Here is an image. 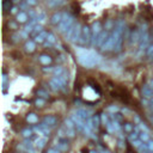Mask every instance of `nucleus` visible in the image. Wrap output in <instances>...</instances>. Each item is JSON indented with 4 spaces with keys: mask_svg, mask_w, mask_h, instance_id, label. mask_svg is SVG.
<instances>
[{
    "mask_svg": "<svg viewBox=\"0 0 153 153\" xmlns=\"http://www.w3.org/2000/svg\"><path fill=\"white\" fill-rule=\"evenodd\" d=\"M81 31H83V28L80 26L79 23H75L68 31L65 34V37L67 40H70L71 42H79L80 36H81Z\"/></svg>",
    "mask_w": 153,
    "mask_h": 153,
    "instance_id": "obj_1",
    "label": "nucleus"
},
{
    "mask_svg": "<svg viewBox=\"0 0 153 153\" xmlns=\"http://www.w3.org/2000/svg\"><path fill=\"white\" fill-rule=\"evenodd\" d=\"M107 128H108V131H109V132L115 133V131H114V126H112V122H109V123L107 125Z\"/></svg>",
    "mask_w": 153,
    "mask_h": 153,
    "instance_id": "obj_38",
    "label": "nucleus"
},
{
    "mask_svg": "<svg viewBox=\"0 0 153 153\" xmlns=\"http://www.w3.org/2000/svg\"><path fill=\"white\" fill-rule=\"evenodd\" d=\"M92 123H94V128H95V131H96V129H98V127H99V125H101V118H99V116H98V115L92 116Z\"/></svg>",
    "mask_w": 153,
    "mask_h": 153,
    "instance_id": "obj_27",
    "label": "nucleus"
},
{
    "mask_svg": "<svg viewBox=\"0 0 153 153\" xmlns=\"http://www.w3.org/2000/svg\"><path fill=\"white\" fill-rule=\"evenodd\" d=\"M11 7V3H10V0H5L4 1V11H9Z\"/></svg>",
    "mask_w": 153,
    "mask_h": 153,
    "instance_id": "obj_34",
    "label": "nucleus"
},
{
    "mask_svg": "<svg viewBox=\"0 0 153 153\" xmlns=\"http://www.w3.org/2000/svg\"><path fill=\"white\" fill-rule=\"evenodd\" d=\"M22 135L24 136V139H30V136L33 135V129L30 128H25L22 131Z\"/></svg>",
    "mask_w": 153,
    "mask_h": 153,
    "instance_id": "obj_29",
    "label": "nucleus"
},
{
    "mask_svg": "<svg viewBox=\"0 0 153 153\" xmlns=\"http://www.w3.org/2000/svg\"><path fill=\"white\" fill-rule=\"evenodd\" d=\"M65 128L66 129H75V125H74V122L71 117L65 121Z\"/></svg>",
    "mask_w": 153,
    "mask_h": 153,
    "instance_id": "obj_23",
    "label": "nucleus"
},
{
    "mask_svg": "<svg viewBox=\"0 0 153 153\" xmlns=\"http://www.w3.org/2000/svg\"><path fill=\"white\" fill-rule=\"evenodd\" d=\"M41 33H43V26H42L41 24H38V25H36V26L34 28V30H33V33H31V34L36 37V36H37V35H40Z\"/></svg>",
    "mask_w": 153,
    "mask_h": 153,
    "instance_id": "obj_28",
    "label": "nucleus"
},
{
    "mask_svg": "<svg viewBox=\"0 0 153 153\" xmlns=\"http://www.w3.org/2000/svg\"><path fill=\"white\" fill-rule=\"evenodd\" d=\"M151 121H152V122H153V117H151Z\"/></svg>",
    "mask_w": 153,
    "mask_h": 153,
    "instance_id": "obj_46",
    "label": "nucleus"
},
{
    "mask_svg": "<svg viewBox=\"0 0 153 153\" xmlns=\"http://www.w3.org/2000/svg\"><path fill=\"white\" fill-rule=\"evenodd\" d=\"M91 31H92V36H91V46H97L98 36L102 33L101 23L99 22H95L94 25H92V29H91Z\"/></svg>",
    "mask_w": 153,
    "mask_h": 153,
    "instance_id": "obj_3",
    "label": "nucleus"
},
{
    "mask_svg": "<svg viewBox=\"0 0 153 153\" xmlns=\"http://www.w3.org/2000/svg\"><path fill=\"white\" fill-rule=\"evenodd\" d=\"M139 139L142 141V142H148L151 139H149V135H148V132H141L140 134H139Z\"/></svg>",
    "mask_w": 153,
    "mask_h": 153,
    "instance_id": "obj_26",
    "label": "nucleus"
},
{
    "mask_svg": "<svg viewBox=\"0 0 153 153\" xmlns=\"http://www.w3.org/2000/svg\"><path fill=\"white\" fill-rule=\"evenodd\" d=\"M46 104V99H43V98H36V101H35V105L36 107H38V108H42L43 105Z\"/></svg>",
    "mask_w": 153,
    "mask_h": 153,
    "instance_id": "obj_32",
    "label": "nucleus"
},
{
    "mask_svg": "<svg viewBox=\"0 0 153 153\" xmlns=\"http://www.w3.org/2000/svg\"><path fill=\"white\" fill-rule=\"evenodd\" d=\"M102 123H105V125H108L109 123V118H108V115L107 114H102Z\"/></svg>",
    "mask_w": 153,
    "mask_h": 153,
    "instance_id": "obj_35",
    "label": "nucleus"
},
{
    "mask_svg": "<svg viewBox=\"0 0 153 153\" xmlns=\"http://www.w3.org/2000/svg\"><path fill=\"white\" fill-rule=\"evenodd\" d=\"M111 122H112V126H114V131H115V132H120V131H121L120 122H116V121H111Z\"/></svg>",
    "mask_w": 153,
    "mask_h": 153,
    "instance_id": "obj_33",
    "label": "nucleus"
},
{
    "mask_svg": "<svg viewBox=\"0 0 153 153\" xmlns=\"http://www.w3.org/2000/svg\"><path fill=\"white\" fill-rule=\"evenodd\" d=\"M16 12H17V7H13L12 9V13H16Z\"/></svg>",
    "mask_w": 153,
    "mask_h": 153,
    "instance_id": "obj_44",
    "label": "nucleus"
},
{
    "mask_svg": "<svg viewBox=\"0 0 153 153\" xmlns=\"http://www.w3.org/2000/svg\"><path fill=\"white\" fill-rule=\"evenodd\" d=\"M36 95H37V97H38V98H43V99L49 98V94L47 92L46 90H43V88L37 90V91H36Z\"/></svg>",
    "mask_w": 153,
    "mask_h": 153,
    "instance_id": "obj_18",
    "label": "nucleus"
},
{
    "mask_svg": "<svg viewBox=\"0 0 153 153\" xmlns=\"http://www.w3.org/2000/svg\"><path fill=\"white\" fill-rule=\"evenodd\" d=\"M138 139H139V134H138L136 132H133V133H131V134H129V136H128V140H129L132 144H133L134 141H136Z\"/></svg>",
    "mask_w": 153,
    "mask_h": 153,
    "instance_id": "obj_31",
    "label": "nucleus"
},
{
    "mask_svg": "<svg viewBox=\"0 0 153 153\" xmlns=\"http://www.w3.org/2000/svg\"><path fill=\"white\" fill-rule=\"evenodd\" d=\"M109 36H110V34H109L108 30H105V31H102V33L99 34V36H98L97 46H98V47H103V46H104V43L108 41Z\"/></svg>",
    "mask_w": 153,
    "mask_h": 153,
    "instance_id": "obj_8",
    "label": "nucleus"
},
{
    "mask_svg": "<svg viewBox=\"0 0 153 153\" xmlns=\"http://www.w3.org/2000/svg\"><path fill=\"white\" fill-rule=\"evenodd\" d=\"M35 19L37 20V24H41V25H42V23L46 22V15H44V13H38V15L35 17Z\"/></svg>",
    "mask_w": 153,
    "mask_h": 153,
    "instance_id": "obj_30",
    "label": "nucleus"
},
{
    "mask_svg": "<svg viewBox=\"0 0 153 153\" xmlns=\"http://www.w3.org/2000/svg\"><path fill=\"white\" fill-rule=\"evenodd\" d=\"M49 85H50V87H51V90L53 91H59V90H65V87L62 86V84H61L55 77L49 81Z\"/></svg>",
    "mask_w": 153,
    "mask_h": 153,
    "instance_id": "obj_10",
    "label": "nucleus"
},
{
    "mask_svg": "<svg viewBox=\"0 0 153 153\" xmlns=\"http://www.w3.org/2000/svg\"><path fill=\"white\" fill-rule=\"evenodd\" d=\"M56 148L60 149L61 152H66L70 148V141L67 138H59L57 144H56Z\"/></svg>",
    "mask_w": 153,
    "mask_h": 153,
    "instance_id": "obj_5",
    "label": "nucleus"
},
{
    "mask_svg": "<svg viewBox=\"0 0 153 153\" xmlns=\"http://www.w3.org/2000/svg\"><path fill=\"white\" fill-rule=\"evenodd\" d=\"M111 26H112V22H110V20H109V22H108V24H107V30H109Z\"/></svg>",
    "mask_w": 153,
    "mask_h": 153,
    "instance_id": "obj_43",
    "label": "nucleus"
},
{
    "mask_svg": "<svg viewBox=\"0 0 153 153\" xmlns=\"http://www.w3.org/2000/svg\"><path fill=\"white\" fill-rule=\"evenodd\" d=\"M47 153H62L60 149H57L56 147H53V148H49L48 151H47Z\"/></svg>",
    "mask_w": 153,
    "mask_h": 153,
    "instance_id": "obj_36",
    "label": "nucleus"
},
{
    "mask_svg": "<svg viewBox=\"0 0 153 153\" xmlns=\"http://www.w3.org/2000/svg\"><path fill=\"white\" fill-rule=\"evenodd\" d=\"M25 50L28 53H33L35 50V41H28L25 43Z\"/></svg>",
    "mask_w": 153,
    "mask_h": 153,
    "instance_id": "obj_20",
    "label": "nucleus"
},
{
    "mask_svg": "<svg viewBox=\"0 0 153 153\" xmlns=\"http://www.w3.org/2000/svg\"><path fill=\"white\" fill-rule=\"evenodd\" d=\"M65 72H66V71H65L62 67H61V66H56V67H54L53 74H54V77H59V75H62Z\"/></svg>",
    "mask_w": 153,
    "mask_h": 153,
    "instance_id": "obj_25",
    "label": "nucleus"
},
{
    "mask_svg": "<svg viewBox=\"0 0 153 153\" xmlns=\"http://www.w3.org/2000/svg\"><path fill=\"white\" fill-rule=\"evenodd\" d=\"M71 118H72V120H73V122H74L77 131H78V132H84V128H85V121H84V120H81V118H80L79 116H77L75 114H74V115H72V116H71Z\"/></svg>",
    "mask_w": 153,
    "mask_h": 153,
    "instance_id": "obj_6",
    "label": "nucleus"
},
{
    "mask_svg": "<svg viewBox=\"0 0 153 153\" xmlns=\"http://www.w3.org/2000/svg\"><path fill=\"white\" fill-rule=\"evenodd\" d=\"M134 125H132V123H129V122H126V123L123 125V131L126 132V133H128V134H131V133H133L134 132Z\"/></svg>",
    "mask_w": 153,
    "mask_h": 153,
    "instance_id": "obj_22",
    "label": "nucleus"
},
{
    "mask_svg": "<svg viewBox=\"0 0 153 153\" xmlns=\"http://www.w3.org/2000/svg\"><path fill=\"white\" fill-rule=\"evenodd\" d=\"M147 144V146H148V149H149V152L151 153H153V140L151 139L148 142H146Z\"/></svg>",
    "mask_w": 153,
    "mask_h": 153,
    "instance_id": "obj_37",
    "label": "nucleus"
},
{
    "mask_svg": "<svg viewBox=\"0 0 153 153\" xmlns=\"http://www.w3.org/2000/svg\"><path fill=\"white\" fill-rule=\"evenodd\" d=\"M62 19H64V13L56 12V13H54V15L51 16L50 23H51L53 25H57V24H60L61 22H62Z\"/></svg>",
    "mask_w": 153,
    "mask_h": 153,
    "instance_id": "obj_11",
    "label": "nucleus"
},
{
    "mask_svg": "<svg viewBox=\"0 0 153 153\" xmlns=\"http://www.w3.org/2000/svg\"><path fill=\"white\" fill-rule=\"evenodd\" d=\"M47 1H48V0H47Z\"/></svg>",
    "mask_w": 153,
    "mask_h": 153,
    "instance_id": "obj_48",
    "label": "nucleus"
},
{
    "mask_svg": "<svg viewBox=\"0 0 153 153\" xmlns=\"http://www.w3.org/2000/svg\"><path fill=\"white\" fill-rule=\"evenodd\" d=\"M149 86L153 88V80H151V81H149Z\"/></svg>",
    "mask_w": 153,
    "mask_h": 153,
    "instance_id": "obj_45",
    "label": "nucleus"
},
{
    "mask_svg": "<svg viewBox=\"0 0 153 153\" xmlns=\"http://www.w3.org/2000/svg\"><path fill=\"white\" fill-rule=\"evenodd\" d=\"M91 36H92V31L88 26H84L83 28V31H81V36H80V40H79V43L80 44H88L91 43Z\"/></svg>",
    "mask_w": 153,
    "mask_h": 153,
    "instance_id": "obj_4",
    "label": "nucleus"
},
{
    "mask_svg": "<svg viewBox=\"0 0 153 153\" xmlns=\"http://www.w3.org/2000/svg\"><path fill=\"white\" fill-rule=\"evenodd\" d=\"M43 123H46L49 128L55 127L56 123H57V118H56V116H54V115H48V116H46V117L43 118Z\"/></svg>",
    "mask_w": 153,
    "mask_h": 153,
    "instance_id": "obj_7",
    "label": "nucleus"
},
{
    "mask_svg": "<svg viewBox=\"0 0 153 153\" xmlns=\"http://www.w3.org/2000/svg\"><path fill=\"white\" fill-rule=\"evenodd\" d=\"M26 4L30 6V5H31V6H34V5H36L37 4V1H36V0H26Z\"/></svg>",
    "mask_w": 153,
    "mask_h": 153,
    "instance_id": "obj_40",
    "label": "nucleus"
},
{
    "mask_svg": "<svg viewBox=\"0 0 153 153\" xmlns=\"http://www.w3.org/2000/svg\"><path fill=\"white\" fill-rule=\"evenodd\" d=\"M146 153H151V152H146Z\"/></svg>",
    "mask_w": 153,
    "mask_h": 153,
    "instance_id": "obj_47",
    "label": "nucleus"
},
{
    "mask_svg": "<svg viewBox=\"0 0 153 153\" xmlns=\"http://www.w3.org/2000/svg\"><path fill=\"white\" fill-rule=\"evenodd\" d=\"M48 5L50 7H57V6H61L64 3H65V0H48Z\"/></svg>",
    "mask_w": 153,
    "mask_h": 153,
    "instance_id": "obj_16",
    "label": "nucleus"
},
{
    "mask_svg": "<svg viewBox=\"0 0 153 153\" xmlns=\"http://www.w3.org/2000/svg\"><path fill=\"white\" fill-rule=\"evenodd\" d=\"M55 42H56V38H55V36H54L51 33H49V35H48V38H47V41L44 42V47H51L53 44H55Z\"/></svg>",
    "mask_w": 153,
    "mask_h": 153,
    "instance_id": "obj_15",
    "label": "nucleus"
},
{
    "mask_svg": "<svg viewBox=\"0 0 153 153\" xmlns=\"http://www.w3.org/2000/svg\"><path fill=\"white\" fill-rule=\"evenodd\" d=\"M147 55L148 56H153V44L149 46V48L147 49Z\"/></svg>",
    "mask_w": 153,
    "mask_h": 153,
    "instance_id": "obj_39",
    "label": "nucleus"
},
{
    "mask_svg": "<svg viewBox=\"0 0 153 153\" xmlns=\"http://www.w3.org/2000/svg\"><path fill=\"white\" fill-rule=\"evenodd\" d=\"M142 96L146 98H153V88L149 85L142 86Z\"/></svg>",
    "mask_w": 153,
    "mask_h": 153,
    "instance_id": "obj_13",
    "label": "nucleus"
},
{
    "mask_svg": "<svg viewBox=\"0 0 153 153\" xmlns=\"http://www.w3.org/2000/svg\"><path fill=\"white\" fill-rule=\"evenodd\" d=\"M111 116V121H116V122H123V115L120 114V112H114L110 115Z\"/></svg>",
    "mask_w": 153,
    "mask_h": 153,
    "instance_id": "obj_19",
    "label": "nucleus"
},
{
    "mask_svg": "<svg viewBox=\"0 0 153 153\" xmlns=\"http://www.w3.org/2000/svg\"><path fill=\"white\" fill-rule=\"evenodd\" d=\"M74 24H75L74 17H72V16L68 15V13H64V19H62V22L59 24V31L62 33V34L65 35Z\"/></svg>",
    "mask_w": 153,
    "mask_h": 153,
    "instance_id": "obj_2",
    "label": "nucleus"
},
{
    "mask_svg": "<svg viewBox=\"0 0 153 153\" xmlns=\"http://www.w3.org/2000/svg\"><path fill=\"white\" fill-rule=\"evenodd\" d=\"M26 121L29 122V123H37V121H38V117H37V115L36 114H29L28 116H26Z\"/></svg>",
    "mask_w": 153,
    "mask_h": 153,
    "instance_id": "obj_21",
    "label": "nucleus"
},
{
    "mask_svg": "<svg viewBox=\"0 0 153 153\" xmlns=\"http://www.w3.org/2000/svg\"><path fill=\"white\" fill-rule=\"evenodd\" d=\"M48 35H49V33H47V31L41 33L40 35H37V36L35 37V42H36V43H44V42L47 41V38H48Z\"/></svg>",
    "mask_w": 153,
    "mask_h": 153,
    "instance_id": "obj_14",
    "label": "nucleus"
},
{
    "mask_svg": "<svg viewBox=\"0 0 153 153\" xmlns=\"http://www.w3.org/2000/svg\"><path fill=\"white\" fill-rule=\"evenodd\" d=\"M38 60H40V62H41L42 65H49V64L51 62V57H50L49 55H41V56L38 57Z\"/></svg>",
    "mask_w": 153,
    "mask_h": 153,
    "instance_id": "obj_17",
    "label": "nucleus"
},
{
    "mask_svg": "<svg viewBox=\"0 0 153 153\" xmlns=\"http://www.w3.org/2000/svg\"><path fill=\"white\" fill-rule=\"evenodd\" d=\"M75 115L79 116V117H80L81 120H84V121L91 118V111H90V110H86V109H78V110L75 111Z\"/></svg>",
    "mask_w": 153,
    "mask_h": 153,
    "instance_id": "obj_9",
    "label": "nucleus"
},
{
    "mask_svg": "<svg viewBox=\"0 0 153 153\" xmlns=\"http://www.w3.org/2000/svg\"><path fill=\"white\" fill-rule=\"evenodd\" d=\"M48 142V136H38L35 140V147L36 148H43L46 146V144Z\"/></svg>",
    "mask_w": 153,
    "mask_h": 153,
    "instance_id": "obj_12",
    "label": "nucleus"
},
{
    "mask_svg": "<svg viewBox=\"0 0 153 153\" xmlns=\"http://www.w3.org/2000/svg\"><path fill=\"white\" fill-rule=\"evenodd\" d=\"M3 83H7V74L6 73L3 74Z\"/></svg>",
    "mask_w": 153,
    "mask_h": 153,
    "instance_id": "obj_41",
    "label": "nucleus"
},
{
    "mask_svg": "<svg viewBox=\"0 0 153 153\" xmlns=\"http://www.w3.org/2000/svg\"><path fill=\"white\" fill-rule=\"evenodd\" d=\"M108 110H109V111H114V112H115V111H117V108H114V107H109V108H108ZM114 112H112V114H114Z\"/></svg>",
    "mask_w": 153,
    "mask_h": 153,
    "instance_id": "obj_42",
    "label": "nucleus"
},
{
    "mask_svg": "<svg viewBox=\"0 0 153 153\" xmlns=\"http://www.w3.org/2000/svg\"><path fill=\"white\" fill-rule=\"evenodd\" d=\"M17 20H18L19 23H25V22L28 20V13H25V12H19V13H17Z\"/></svg>",
    "mask_w": 153,
    "mask_h": 153,
    "instance_id": "obj_24",
    "label": "nucleus"
}]
</instances>
